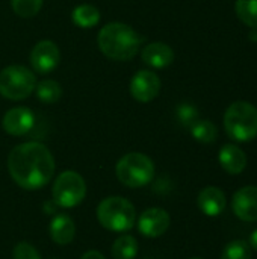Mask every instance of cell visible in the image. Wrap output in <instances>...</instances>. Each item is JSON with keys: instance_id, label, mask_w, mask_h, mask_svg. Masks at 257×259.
<instances>
[{"instance_id": "cell-1", "label": "cell", "mask_w": 257, "mask_h": 259, "mask_svg": "<svg viewBox=\"0 0 257 259\" xmlns=\"http://www.w3.org/2000/svg\"><path fill=\"white\" fill-rule=\"evenodd\" d=\"M8 170L12 181L23 190H39L55 175V158L52 152L38 141L15 146L8 156Z\"/></svg>"}, {"instance_id": "cell-2", "label": "cell", "mask_w": 257, "mask_h": 259, "mask_svg": "<svg viewBox=\"0 0 257 259\" xmlns=\"http://www.w3.org/2000/svg\"><path fill=\"white\" fill-rule=\"evenodd\" d=\"M97 42L106 58L114 61H130L139 52L144 38L130 26L112 21L100 29Z\"/></svg>"}, {"instance_id": "cell-3", "label": "cell", "mask_w": 257, "mask_h": 259, "mask_svg": "<svg viewBox=\"0 0 257 259\" xmlns=\"http://www.w3.org/2000/svg\"><path fill=\"white\" fill-rule=\"evenodd\" d=\"M97 220L108 231L126 232L135 226L136 209L124 197H106L97 206Z\"/></svg>"}, {"instance_id": "cell-4", "label": "cell", "mask_w": 257, "mask_h": 259, "mask_svg": "<svg viewBox=\"0 0 257 259\" xmlns=\"http://www.w3.org/2000/svg\"><path fill=\"white\" fill-rule=\"evenodd\" d=\"M224 129L227 135L238 141L247 143L257 137V108L248 102L232 103L224 114Z\"/></svg>"}, {"instance_id": "cell-5", "label": "cell", "mask_w": 257, "mask_h": 259, "mask_svg": "<svg viewBox=\"0 0 257 259\" xmlns=\"http://www.w3.org/2000/svg\"><path fill=\"white\" fill-rule=\"evenodd\" d=\"M118 181L127 188H142L148 185L155 178L153 161L139 152L124 155L115 167Z\"/></svg>"}, {"instance_id": "cell-6", "label": "cell", "mask_w": 257, "mask_h": 259, "mask_svg": "<svg viewBox=\"0 0 257 259\" xmlns=\"http://www.w3.org/2000/svg\"><path fill=\"white\" fill-rule=\"evenodd\" d=\"M36 87V76L24 65H9L0 71V94L8 100H24Z\"/></svg>"}, {"instance_id": "cell-7", "label": "cell", "mask_w": 257, "mask_h": 259, "mask_svg": "<svg viewBox=\"0 0 257 259\" xmlns=\"http://www.w3.org/2000/svg\"><path fill=\"white\" fill-rule=\"evenodd\" d=\"M53 202L62 208H74L80 205L86 196V184L85 179L73 170L62 171L52 188Z\"/></svg>"}, {"instance_id": "cell-8", "label": "cell", "mask_w": 257, "mask_h": 259, "mask_svg": "<svg viewBox=\"0 0 257 259\" xmlns=\"http://www.w3.org/2000/svg\"><path fill=\"white\" fill-rule=\"evenodd\" d=\"M59 61H61L59 47L50 39H42L36 42L30 52V64L33 71L38 74L52 73L59 65Z\"/></svg>"}, {"instance_id": "cell-9", "label": "cell", "mask_w": 257, "mask_h": 259, "mask_svg": "<svg viewBox=\"0 0 257 259\" xmlns=\"http://www.w3.org/2000/svg\"><path fill=\"white\" fill-rule=\"evenodd\" d=\"M161 91V79L150 70L138 71L130 80V94L141 103H148L158 97Z\"/></svg>"}, {"instance_id": "cell-10", "label": "cell", "mask_w": 257, "mask_h": 259, "mask_svg": "<svg viewBox=\"0 0 257 259\" xmlns=\"http://www.w3.org/2000/svg\"><path fill=\"white\" fill-rule=\"evenodd\" d=\"M170 223H171V219L165 209L148 208L141 214L138 220V229L147 238H158V237H162L168 231Z\"/></svg>"}, {"instance_id": "cell-11", "label": "cell", "mask_w": 257, "mask_h": 259, "mask_svg": "<svg viewBox=\"0 0 257 259\" xmlns=\"http://www.w3.org/2000/svg\"><path fill=\"white\" fill-rule=\"evenodd\" d=\"M2 126L6 134L14 135V137H23L33 129L35 114L26 106L12 108L3 115Z\"/></svg>"}, {"instance_id": "cell-12", "label": "cell", "mask_w": 257, "mask_h": 259, "mask_svg": "<svg viewBox=\"0 0 257 259\" xmlns=\"http://www.w3.org/2000/svg\"><path fill=\"white\" fill-rule=\"evenodd\" d=\"M232 208L235 215L242 220L253 223L257 222V187H242L233 194Z\"/></svg>"}, {"instance_id": "cell-13", "label": "cell", "mask_w": 257, "mask_h": 259, "mask_svg": "<svg viewBox=\"0 0 257 259\" xmlns=\"http://www.w3.org/2000/svg\"><path fill=\"white\" fill-rule=\"evenodd\" d=\"M200 211L208 217H218L226 209V194L217 187H206L197 199Z\"/></svg>"}, {"instance_id": "cell-14", "label": "cell", "mask_w": 257, "mask_h": 259, "mask_svg": "<svg viewBox=\"0 0 257 259\" xmlns=\"http://www.w3.org/2000/svg\"><path fill=\"white\" fill-rule=\"evenodd\" d=\"M141 58L151 68H167L174 61V52L165 42H150L142 49Z\"/></svg>"}, {"instance_id": "cell-15", "label": "cell", "mask_w": 257, "mask_h": 259, "mask_svg": "<svg viewBox=\"0 0 257 259\" xmlns=\"http://www.w3.org/2000/svg\"><path fill=\"white\" fill-rule=\"evenodd\" d=\"M220 164L229 175H239L247 167V155L235 144H226L220 150Z\"/></svg>"}, {"instance_id": "cell-16", "label": "cell", "mask_w": 257, "mask_h": 259, "mask_svg": "<svg viewBox=\"0 0 257 259\" xmlns=\"http://www.w3.org/2000/svg\"><path fill=\"white\" fill-rule=\"evenodd\" d=\"M50 238L61 246L70 244L76 235V225L67 214H58L48 226Z\"/></svg>"}, {"instance_id": "cell-17", "label": "cell", "mask_w": 257, "mask_h": 259, "mask_svg": "<svg viewBox=\"0 0 257 259\" xmlns=\"http://www.w3.org/2000/svg\"><path fill=\"white\" fill-rule=\"evenodd\" d=\"M71 20L77 27L82 29H91L100 21V11L94 5H79L71 12Z\"/></svg>"}, {"instance_id": "cell-18", "label": "cell", "mask_w": 257, "mask_h": 259, "mask_svg": "<svg viewBox=\"0 0 257 259\" xmlns=\"http://www.w3.org/2000/svg\"><path fill=\"white\" fill-rule=\"evenodd\" d=\"M138 255V241L132 235L118 237L112 244L114 259H135Z\"/></svg>"}, {"instance_id": "cell-19", "label": "cell", "mask_w": 257, "mask_h": 259, "mask_svg": "<svg viewBox=\"0 0 257 259\" xmlns=\"http://www.w3.org/2000/svg\"><path fill=\"white\" fill-rule=\"evenodd\" d=\"M35 94L42 103H56L62 97V87L53 79H45L36 83Z\"/></svg>"}, {"instance_id": "cell-20", "label": "cell", "mask_w": 257, "mask_h": 259, "mask_svg": "<svg viewBox=\"0 0 257 259\" xmlns=\"http://www.w3.org/2000/svg\"><path fill=\"white\" fill-rule=\"evenodd\" d=\"M191 135L194 137V140H197L198 143H203V144H211L217 140L218 137V129L217 126L209 121V120H197L191 127Z\"/></svg>"}, {"instance_id": "cell-21", "label": "cell", "mask_w": 257, "mask_h": 259, "mask_svg": "<svg viewBox=\"0 0 257 259\" xmlns=\"http://www.w3.org/2000/svg\"><path fill=\"white\" fill-rule=\"evenodd\" d=\"M235 12L245 26L257 29V0H236Z\"/></svg>"}, {"instance_id": "cell-22", "label": "cell", "mask_w": 257, "mask_h": 259, "mask_svg": "<svg viewBox=\"0 0 257 259\" xmlns=\"http://www.w3.org/2000/svg\"><path fill=\"white\" fill-rule=\"evenodd\" d=\"M221 259H251V247L244 240H235L224 247Z\"/></svg>"}, {"instance_id": "cell-23", "label": "cell", "mask_w": 257, "mask_h": 259, "mask_svg": "<svg viewBox=\"0 0 257 259\" xmlns=\"http://www.w3.org/2000/svg\"><path fill=\"white\" fill-rule=\"evenodd\" d=\"M11 6L18 17L30 18L41 11L42 0H11Z\"/></svg>"}, {"instance_id": "cell-24", "label": "cell", "mask_w": 257, "mask_h": 259, "mask_svg": "<svg viewBox=\"0 0 257 259\" xmlns=\"http://www.w3.org/2000/svg\"><path fill=\"white\" fill-rule=\"evenodd\" d=\"M176 115H177V120L182 126L185 127H191L197 120H198V109L197 106H194L192 103H180L177 106V111H176Z\"/></svg>"}, {"instance_id": "cell-25", "label": "cell", "mask_w": 257, "mask_h": 259, "mask_svg": "<svg viewBox=\"0 0 257 259\" xmlns=\"http://www.w3.org/2000/svg\"><path fill=\"white\" fill-rule=\"evenodd\" d=\"M12 258L14 259H41L39 252L30 244V243H26V241H21L18 243L14 250H12Z\"/></svg>"}, {"instance_id": "cell-26", "label": "cell", "mask_w": 257, "mask_h": 259, "mask_svg": "<svg viewBox=\"0 0 257 259\" xmlns=\"http://www.w3.org/2000/svg\"><path fill=\"white\" fill-rule=\"evenodd\" d=\"M80 259H106L103 256V253H100L98 250H88L82 255Z\"/></svg>"}, {"instance_id": "cell-27", "label": "cell", "mask_w": 257, "mask_h": 259, "mask_svg": "<svg viewBox=\"0 0 257 259\" xmlns=\"http://www.w3.org/2000/svg\"><path fill=\"white\" fill-rule=\"evenodd\" d=\"M248 244H250V247H251V249L257 250V229H256V231H253V232H251Z\"/></svg>"}, {"instance_id": "cell-28", "label": "cell", "mask_w": 257, "mask_h": 259, "mask_svg": "<svg viewBox=\"0 0 257 259\" xmlns=\"http://www.w3.org/2000/svg\"><path fill=\"white\" fill-rule=\"evenodd\" d=\"M189 259H203V258H189Z\"/></svg>"}]
</instances>
